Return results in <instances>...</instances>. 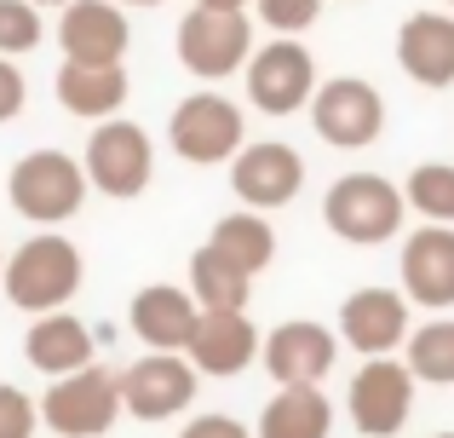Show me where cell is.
Listing matches in <instances>:
<instances>
[{
  "label": "cell",
  "instance_id": "obj_1",
  "mask_svg": "<svg viewBox=\"0 0 454 438\" xmlns=\"http://www.w3.org/2000/svg\"><path fill=\"white\" fill-rule=\"evenodd\" d=\"M81 277H87V266H81V248L69 243V236L52 231H35L29 243L12 248L6 259V300L18 306V312H64L69 300L81 294Z\"/></svg>",
  "mask_w": 454,
  "mask_h": 438
},
{
  "label": "cell",
  "instance_id": "obj_2",
  "mask_svg": "<svg viewBox=\"0 0 454 438\" xmlns=\"http://www.w3.org/2000/svg\"><path fill=\"white\" fill-rule=\"evenodd\" d=\"M403 214H409V196L391 179H380V173H345V179H333L328 196H322L328 231L351 248L391 243V236L403 231Z\"/></svg>",
  "mask_w": 454,
  "mask_h": 438
},
{
  "label": "cell",
  "instance_id": "obj_3",
  "mask_svg": "<svg viewBox=\"0 0 454 438\" xmlns=\"http://www.w3.org/2000/svg\"><path fill=\"white\" fill-rule=\"evenodd\" d=\"M87 191H92L87 168H81L75 156H64V150H29V156H18V168L6 173L12 208H18L23 219H35L41 231H52L58 219H75L81 203H87Z\"/></svg>",
  "mask_w": 454,
  "mask_h": 438
},
{
  "label": "cell",
  "instance_id": "obj_4",
  "mask_svg": "<svg viewBox=\"0 0 454 438\" xmlns=\"http://www.w3.org/2000/svg\"><path fill=\"white\" fill-rule=\"evenodd\" d=\"M121 410H127L121 404V375L98 370V363H87L75 375H58L41 398V421L58 438H104L121 421Z\"/></svg>",
  "mask_w": 454,
  "mask_h": 438
},
{
  "label": "cell",
  "instance_id": "obj_5",
  "mask_svg": "<svg viewBox=\"0 0 454 438\" xmlns=\"http://www.w3.org/2000/svg\"><path fill=\"white\" fill-rule=\"evenodd\" d=\"M81 168H87L92 191L115 196V203H133V196H145V191H150L155 145H150V133H145L138 122H127V115H110V122L92 127Z\"/></svg>",
  "mask_w": 454,
  "mask_h": 438
},
{
  "label": "cell",
  "instance_id": "obj_6",
  "mask_svg": "<svg viewBox=\"0 0 454 438\" xmlns=\"http://www.w3.org/2000/svg\"><path fill=\"white\" fill-rule=\"evenodd\" d=\"M242 76H247V104L265 115H300V110H310V99L322 87L310 46L294 41V35H277V41L254 46Z\"/></svg>",
  "mask_w": 454,
  "mask_h": 438
},
{
  "label": "cell",
  "instance_id": "obj_7",
  "mask_svg": "<svg viewBox=\"0 0 454 438\" xmlns=\"http://www.w3.org/2000/svg\"><path fill=\"white\" fill-rule=\"evenodd\" d=\"M242 133H247V115H242V104H231L224 92H190L173 110V122H167V145L184 162H196V168L231 162L236 150H242Z\"/></svg>",
  "mask_w": 454,
  "mask_h": 438
},
{
  "label": "cell",
  "instance_id": "obj_8",
  "mask_svg": "<svg viewBox=\"0 0 454 438\" xmlns=\"http://www.w3.org/2000/svg\"><path fill=\"white\" fill-rule=\"evenodd\" d=\"M254 58V23L247 12H213V6H196L184 12L178 23V64L201 81H224L236 69H247Z\"/></svg>",
  "mask_w": 454,
  "mask_h": 438
},
{
  "label": "cell",
  "instance_id": "obj_9",
  "mask_svg": "<svg viewBox=\"0 0 454 438\" xmlns=\"http://www.w3.org/2000/svg\"><path fill=\"white\" fill-rule=\"evenodd\" d=\"M310 127L322 145L333 150H368L386 133V99L374 92V81L363 76H333L310 99Z\"/></svg>",
  "mask_w": 454,
  "mask_h": 438
},
{
  "label": "cell",
  "instance_id": "obj_10",
  "mask_svg": "<svg viewBox=\"0 0 454 438\" xmlns=\"http://www.w3.org/2000/svg\"><path fill=\"white\" fill-rule=\"evenodd\" d=\"M345 410H351V427L363 438H397L414 416V370L397 358H368L351 375Z\"/></svg>",
  "mask_w": 454,
  "mask_h": 438
},
{
  "label": "cell",
  "instance_id": "obj_11",
  "mask_svg": "<svg viewBox=\"0 0 454 438\" xmlns=\"http://www.w3.org/2000/svg\"><path fill=\"white\" fill-rule=\"evenodd\" d=\"M231 191L242 208H288L294 196L305 191V156L282 139H259V145H242L231 156Z\"/></svg>",
  "mask_w": 454,
  "mask_h": 438
},
{
  "label": "cell",
  "instance_id": "obj_12",
  "mask_svg": "<svg viewBox=\"0 0 454 438\" xmlns=\"http://www.w3.org/2000/svg\"><path fill=\"white\" fill-rule=\"evenodd\" d=\"M409 306L414 300L403 289H380V283L351 289L340 306V340L363 358H391L409 340Z\"/></svg>",
  "mask_w": 454,
  "mask_h": 438
},
{
  "label": "cell",
  "instance_id": "obj_13",
  "mask_svg": "<svg viewBox=\"0 0 454 438\" xmlns=\"http://www.w3.org/2000/svg\"><path fill=\"white\" fill-rule=\"evenodd\" d=\"M58 46L69 64H121L133 29H127L121 0H69L58 6Z\"/></svg>",
  "mask_w": 454,
  "mask_h": 438
},
{
  "label": "cell",
  "instance_id": "obj_14",
  "mask_svg": "<svg viewBox=\"0 0 454 438\" xmlns=\"http://www.w3.org/2000/svg\"><path fill=\"white\" fill-rule=\"evenodd\" d=\"M196 363L173 358V352H155V358H138L133 370L121 375V404L127 416L138 421H173L178 410L196 404Z\"/></svg>",
  "mask_w": 454,
  "mask_h": 438
},
{
  "label": "cell",
  "instance_id": "obj_15",
  "mask_svg": "<svg viewBox=\"0 0 454 438\" xmlns=\"http://www.w3.org/2000/svg\"><path fill=\"white\" fill-rule=\"evenodd\" d=\"M265 370L277 386H317L322 375L333 370V358H340V335H328L322 323H310V317H294V323H277L265 335Z\"/></svg>",
  "mask_w": 454,
  "mask_h": 438
},
{
  "label": "cell",
  "instance_id": "obj_16",
  "mask_svg": "<svg viewBox=\"0 0 454 438\" xmlns=\"http://www.w3.org/2000/svg\"><path fill=\"white\" fill-rule=\"evenodd\" d=\"M403 294L426 312H449L454 306V225H420V231L403 243L397 259Z\"/></svg>",
  "mask_w": 454,
  "mask_h": 438
},
{
  "label": "cell",
  "instance_id": "obj_17",
  "mask_svg": "<svg viewBox=\"0 0 454 438\" xmlns=\"http://www.w3.org/2000/svg\"><path fill=\"white\" fill-rule=\"evenodd\" d=\"M196 317H201V300L178 283H150L127 306V323L150 352H184L190 335H196Z\"/></svg>",
  "mask_w": 454,
  "mask_h": 438
},
{
  "label": "cell",
  "instance_id": "obj_18",
  "mask_svg": "<svg viewBox=\"0 0 454 438\" xmlns=\"http://www.w3.org/2000/svg\"><path fill=\"white\" fill-rule=\"evenodd\" d=\"M190 363H196L201 375H242L247 363L265 352V335L254 329V317L247 312H201L196 317V335H190Z\"/></svg>",
  "mask_w": 454,
  "mask_h": 438
},
{
  "label": "cell",
  "instance_id": "obj_19",
  "mask_svg": "<svg viewBox=\"0 0 454 438\" xmlns=\"http://www.w3.org/2000/svg\"><path fill=\"white\" fill-rule=\"evenodd\" d=\"M397 69L420 87H454V12H414L397 29Z\"/></svg>",
  "mask_w": 454,
  "mask_h": 438
},
{
  "label": "cell",
  "instance_id": "obj_20",
  "mask_svg": "<svg viewBox=\"0 0 454 438\" xmlns=\"http://www.w3.org/2000/svg\"><path fill=\"white\" fill-rule=\"evenodd\" d=\"M52 87H58V104H64L69 115H81V122H110V115H121L133 81H127L121 64H69L64 58Z\"/></svg>",
  "mask_w": 454,
  "mask_h": 438
},
{
  "label": "cell",
  "instance_id": "obj_21",
  "mask_svg": "<svg viewBox=\"0 0 454 438\" xmlns=\"http://www.w3.org/2000/svg\"><path fill=\"white\" fill-rule=\"evenodd\" d=\"M23 358H29L46 381L75 375V370L92 363V329L81 323V317H69V312H41L29 323V335H23Z\"/></svg>",
  "mask_w": 454,
  "mask_h": 438
},
{
  "label": "cell",
  "instance_id": "obj_22",
  "mask_svg": "<svg viewBox=\"0 0 454 438\" xmlns=\"http://www.w3.org/2000/svg\"><path fill=\"white\" fill-rule=\"evenodd\" d=\"M333 433V404L322 386H277L265 404L254 438H328Z\"/></svg>",
  "mask_w": 454,
  "mask_h": 438
},
{
  "label": "cell",
  "instance_id": "obj_23",
  "mask_svg": "<svg viewBox=\"0 0 454 438\" xmlns=\"http://www.w3.org/2000/svg\"><path fill=\"white\" fill-rule=\"evenodd\" d=\"M190 294L201 300V312H247L254 277H247L236 259H224L213 243H201L196 254H190Z\"/></svg>",
  "mask_w": 454,
  "mask_h": 438
},
{
  "label": "cell",
  "instance_id": "obj_24",
  "mask_svg": "<svg viewBox=\"0 0 454 438\" xmlns=\"http://www.w3.org/2000/svg\"><path fill=\"white\" fill-rule=\"evenodd\" d=\"M207 243L219 248L224 259H236L247 277H259V271L277 259V231H270V219L259 214V208H236V214H224L219 225H213Z\"/></svg>",
  "mask_w": 454,
  "mask_h": 438
},
{
  "label": "cell",
  "instance_id": "obj_25",
  "mask_svg": "<svg viewBox=\"0 0 454 438\" xmlns=\"http://www.w3.org/2000/svg\"><path fill=\"white\" fill-rule=\"evenodd\" d=\"M403 352H409L403 363L414 370V381H426V386H454V317H432V323L409 329Z\"/></svg>",
  "mask_w": 454,
  "mask_h": 438
},
{
  "label": "cell",
  "instance_id": "obj_26",
  "mask_svg": "<svg viewBox=\"0 0 454 438\" xmlns=\"http://www.w3.org/2000/svg\"><path fill=\"white\" fill-rule=\"evenodd\" d=\"M409 208L432 225H454V162H420L403 185Z\"/></svg>",
  "mask_w": 454,
  "mask_h": 438
},
{
  "label": "cell",
  "instance_id": "obj_27",
  "mask_svg": "<svg viewBox=\"0 0 454 438\" xmlns=\"http://www.w3.org/2000/svg\"><path fill=\"white\" fill-rule=\"evenodd\" d=\"M46 6H35V0H0V52L6 58H23L41 46L46 35Z\"/></svg>",
  "mask_w": 454,
  "mask_h": 438
},
{
  "label": "cell",
  "instance_id": "obj_28",
  "mask_svg": "<svg viewBox=\"0 0 454 438\" xmlns=\"http://www.w3.org/2000/svg\"><path fill=\"white\" fill-rule=\"evenodd\" d=\"M254 18L270 35H305L322 18V0H254Z\"/></svg>",
  "mask_w": 454,
  "mask_h": 438
},
{
  "label": "cell",
  "instance_id": "obj_29",
  "mask_svg": "<svg viewBox=\"0 0 454 438\" xmlns=\"http://www.w3.org/2000/svg\"><path fill=\"white\" fill-rule=\"evenodd\" d=\"M35 427H41V398L0 381V438H35Z\"/></svg>",
  "mask_w": 454,
  "mask_h": 438
},
{
  "label": "cell",
  "instance_id": "obj_30",
  "mask_svg": "<svg viewBox=\"0 0 454 438\" xmlns=\"http://www.w3.org/2000/svg\"><path fill=\"white\" fill-rule=\"evenodd\" d=\"M23 104H29V81H23L18 58H6V52H0V122L23 115Z\"/></svg>",
  "mask_w": 454,
  "mask_h": 438
},
{
  "label": "cell",
  "instance_id": "obj_31",
  "mask_svg": "<svg viewBox=\"0 0 454 438\" xmlns=\"http://www.w3.org/2000/svg\"><path fill=\"white\" fill-rule=\"evenodd\" d=\"M178 438H254V433H247L236 416H190Z\"/></svg>",
  "mask_w": 454,
  "mask_h": 438
},
{
  "label": "cell",
  "instance_id": "obj_32",
  "mask_svg": "<svg viewBox=\"0 0 454 438\" xmlns=\"http://www.w3.org/2000/svg\"><path fill=\"white\" fill-rule=\"evenodd\" d=\"M196 6H213V12H247L254 0H196Z\"/></svg>",
  "mask_w": 454,
  "mask_h": 438
},
{
  "label": "cell",
  "instance_id": "obj_33",
  "mask_svg": "<svg viewBox=\"0 0 454 438\" xmlns=\"http://www.w3.org/2000/svg\"><path fill=\"white\" fill-rule=\"evenodd\" d=\"M121 6H161V0H121Z\"/></svg>",
  "mask_w": 454,
  "mask_h": 438
},
{
  "label": "cell",
  "instance_id": "obj_34",
  "mask_svg": "<svg viewBox=\"0 0 454 438\" xmlns=\"http://www.w3.org/2000/svg\"><path fill=\"white\" fill-rule=\"evenodd\" d=\"M35 6H69V0H35Z\"/></svg>",
  "mask_w": 454,
  "mask_h": 438
},
{
  "label": "cell",
  "instance_id": "obj_35",
  "mask_svg": "<svg viewBox=\"0 0 454 438\" xmlns=\"http://www.w3.org/2000/svg\"><path fill=\"white\" fill-rule=\"evenodd\" d=\"M437 438H454V433H437Z\"/></svg>",
  "mask_w": 454,
  "mask_h": 438
},
{
  "label": "cell",
  "instance_id": "obj_36",
  "mask_svg": "<svg viewBox=\"0 0 454 438\" xmlns=\"http://www.w3.org/2000/svg\"><path fill=\"white\" fill-rule=\"evenodd\" d=\"M0 271H6V259H0Z\"/></svg>",
  "mask_w": 454,
  "mask_h": 438
},
{
  "label": "cell",
  "instance_id": "obj_37",
  "mask_svg": "<svg viewBox=\"0 0 454 438\" xmlns=\"http://www.w3.org/2000/svg\"><path fill=\"white\" fill-rule=\"evenodd\" d=\"M449 12H454V0H449Z\"/></svg>",
  "mask_w": 454,
  "mask_h": 438
}]
</instances>
